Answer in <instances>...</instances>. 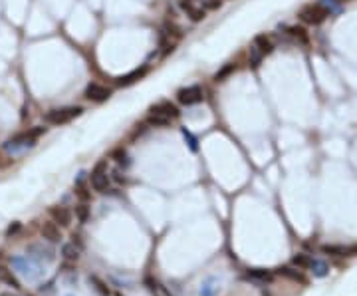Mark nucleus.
I'll list each match as a JSON object with an SVG mask.
<instances>
[{
  "label": "nucleus",
  "mask_w": 357,
  "mask_h": 296,
  "mask_svg": "<svg viewBox=\"0 0 357 296\" xmlns=\"http://www.w3.org/2000/svg\"><path fill=\"white\" fill-rule=\"evenodd\" d=\"M10 264L14 266V270H16L18 275H22L26 280H38V278L44 275L42 264L38 260L32 259V257H14V259L10 260Z\"/></svg>",
  "instance_id": "nucleus-4"
},
{
  "label": "nucleus",
  "mask_w": 357,
  "mask_h": 296,
  "mask_svg": "<svg viewBox=\"0 0 357 296\" xmlns=\"http://www.w3.org/2000/svg\"><path fill=\"white\" fill-rule=\"evenodd\" d=\"M28 257H32L34 260H46V262H52L54 260V251L44 246L42 242H34L28 246Z\"/></svg>",
  "instance_id": "nucleus-10"
},
{
  "label": "nucleus",
  "mask_w": 357,
  "mask_h": 296,
  "mask_svg": "<svg viewBox=\"0 0 357 296\" xmlns=\"http://www.w3.org/2000/svg\"><path fill=\"white\" fill-rule=\"evenodd\" d=\"M200 2V6L209 12V10H216V8H220L222 6V0H198Z\"/></svg>",
  "instance_id": "nucleus-26"
},
{
  "label": "nucleus",
  "mask_w": 357,
  "mask_h": 296,
  "mask_svg": "<svg viewBox=\"0 0 357 296\" xmlns=\"http://www.w3.org/2000/svg\"><path fill=\"white\" fill-rule=\"evenodd\" d=\"M44 131H46V128H38V130L30 131V133H20V135L8 139V141L4 143V151H6L8 155H22L24 151L34 147L36 139H38Z\"/></svg>",
  "instance_id": "nucleus-1"
},
{
  "label": "nucleus",
  "mask_w": 357,
  "mask_h": 296,
  "mask_svg": "<svg viewBox=\"0 0 357 296\" xmlns=\"http://www.w3.org/2000/svg\"><path fill=\"white\" fill-rule=\"evenodd\" d=\"M177 117H178V110L175 104H171V102H161V104L151 108L147 121H149L151 126H167V124H171V121L177 119Z\"/></svg>",
  "instance_id": "nucleus-2"
},
{
  "label": "nucleus",
  "mask_w": 357,
  "mask_h": 296,
  "mask_svg": "<svg viewBox=\"0 0 357 296\" xmlns=\"http://www.w3.org/2000/svg\"><path fill=\"white\" fill-rule=\"evenodd\" d=\"M89 282H93V284L97 286V290H99L101 294H106V296L109 294V288H107L106 284H104V282H101V280H99L97 277H89Z\"/></svg>",
  "instance_id": "nucleus-27"
},
{
  "label": "nucleus",
  "mask_w": 357,
  "mask_h": 296,
  "mask_svg": "<svg viewBox=\"0 0 357 296\" xmlns=\"http://www.w3.org/2000/svg\"><path fill=\"white\" fill-rule=\"evenodd\" d=\"M75 213H78V219H80V223H86V221H88V215H89V207L86 203L78 205V207H75Z\"/></svg>",
  "instance_id": "nucleus-25"
},
{
  "label": "nucleus",
  "mask_w": 357,
  "mask_h": 296,
  "mask_svg": "<svg viewBox=\"0 0 357 296\" xmlns=\"http://www.w3.org/2000/svg\"><path fill=\"white\" fill-rule=\"evenodd\" d=\"M50 215H52V221L56 223V225H60V227H70L71 211L68 207H62V205L52 207V209H50Z\"/></svg>",
  "instance_id": "nucleus-12"
},
{
  "label": "nucleus",
  "mask_w": 357,
  "mask_h": 296,
  "mask_svg": "<svg viewBox=\"0 0 357 296\" xmlns=\"http://www.w3.org/2000/svg\"><path fill=\"white\" fill-rule=\"evenodd\" d=\"M252 48L266 58L274 50V40H272V36H266V34H258V36L252 40Z\"/></svg>",
  "instance_id": "nucleus-13"
},
{
  "label": "nucleus",
  "mask_w": 357,
  "mask_h": 296,
  "mask_svg": "<svg viewBox=\"0 0 357 296\" xmlns=\"http://www.w3.org/2000/svg\"><path fill=\"white\" fill-rule=\"evenodd\" d=\"M292 262L298 266V268H310V264H312V257H308V255H296Z\"/></svg>",
  "instance_id": "nucleus-23"
},
{
  "label": "nucleus",
  "mask_w": 357,
  "mask_h": 296,
  "mask_svg": "<svg viewBox=\"0 0 357 296\" xmlns=\"http://www.w3.org/2000/svg\"><path fill=\"white\" fill-rule=\"evenodd\" d=\"M18 229H20V223H16L14 227H10V229H8V235H14V233H16Z\"/></svg>",
  "instance_id": "nucleus-30"
},
{
  "label": "nucleus",
  "mask_w": 357,
  "mask_h": 296,
  "mask_svg": "<svg viewBox=\"0 0 357 296\" xmlns=\"http://www.w3.org/2000/svg\"><path fill=\"white\" fill-rule=\"evenodd\" d=\"M0 282H6V284H8V286H12L14 290L20 288L18 278L12 275V270H8V268H4V266H0Z\"/></svg>",
  "instance_id": "nucleus-16"
},
{
  "label": "nucleus",
  "mask_w": 357,
  "mask_h": 296,
  "mask_svg": "<svg viewBox=\"0 0 357 296\" xmlns=\"http://www.w3.org/2000/svg\"><path fill=\"white\" fill-rule=\"evenodd\" d=\"M280 275H284V277L288 278H292V280H296V282H302V284H305L308 280H305V277H303L300 270H292V268H280Z\"/></svg>",
  "instance_id": "nucleus-21"
},
{
  "label": "nucleus",
  "mask_w": 357,
  "mask_h": 296,
  "mask_svg": "<svg viewBox=\"0 0 357 296\" xmlns=\"http://www.w3.org/2000/svg\"><path fill=\"white\" fill-rule=\"evenodd\" d=\"M0 296H18V294H14V292H2Z\"/></svg>",
  "instance_id": "nucleus-31"
},
{
  "label": "nucleus",
  "mask_w": 357,
  "mask_h": 296,
  "mask_svg": "<svg viewBox=\"0 0 357 296\" xmlns=\"http://www.w3.org/2000/svg\"><path fill=\"white\" fill-rule=\"evenodd\" d=\"M248 280H258V282H268V280H272V273H268V270H262V268H252L246 273V277Z\"/></svg>",
  "instance_id": "nucleus-17"
},
{
  "label": "nucleus",
  "mask_w": 357,
  "mask_h": 296,
  "mask_svg": "<svg viewBox=\"0 0 357 296\" xmlns=\"http://www.w3.org/2000/svg\"><path fill=\"white\" fill-rule=\"evenodd\" d=\"M338 2H345V0H338Z\"/></svg>",
  "instance_id": "nucleus-32"
},
{
  "label": "nucleus",
  "mask_w": 357,
  "mask_h": 296,
  "mask_svg": "<svg viewBox=\"0 0 357 296\" xmlns=\"http://www.w3.org/2000/svg\"><path fill=\"white\" fill-rule=\"evenodd\" d=\"M145 72H147V68H143V70H133L131 74H127L125 78L119 80V86H129V84H133V82H137L139 78L145 76Z\"/></svg>",
  "instance_id": "nucleus-20"
},
{
  "label": "nucleus",
  "mask_w": 357,
  "mask_h": 296,
  "mask_svg": "<svg viewBox=\"0 0 357 296\" xmlns=\"http://www.w3.org/2000/svg\"><path fill=\"white\" fill-rule=\"evenodd\" d=\"M40 233L46 241L50 242H60L62 241V231H60V225H56L54 221H44L40 227Z\"/></svg>",
  "instance_id": "nucleus-11"
},
{
  "label": "nucleus",
  "mask_w": 357,
  "mask_h": 296,
  "mask_svg": "<svg viewBox=\"0 0 357 296\" xmlns=\"http://www.w3.org/2000/svg\"><path fill=\"white\" fill-rule=\"evenodd\" d=\"M111 157L117 161V165H119V167H127V165H129V157H127L125 149H115V151L111 153Z\"/></svg>",
  "instance_id": "nucleus-22"
},
{
  "label": "nucleus",
  "mask_w": 357,
  "mask_h": 296,
  "mask_svg": "<svg viewBox=\"0 0 357 296\" xmlns=\"http://www.w3.org/2000/svg\"><path fill=\"white\" fill-rule=\"evenodd\" d=\"M321 251L323 253H327V255H338V257H353L357 255V244L353 246H329V244H325V246H321Z\"/></svg>",
  "instance_id": "nucleus-15"
},
{
  "label": "nucleus",
  "mask_w": 357,
  "mask_h": 296,
  "mask_svg": "<svg viewBox=\"0 0 357 296\" xmlns=\"http://www.w3.org/2000/svg\"><path fill=\"white\" fill-rule=\"evenodd\" d=\"M91 187L97 193H107V189H109V175H107L106 161H101V163H97V165L93 167V171H91Z\"/></svg>",
  "instance_id": "nucleus-6"
},
{
  "label": "nucleus",
  "mask_w": 357,
  "mask_h": 296,
  "mask_svg": "<svg viewBox=\"0 0 357 296\" xmlns=\"http://www.w3.org/2000/svg\"><path fill=\"white\" fill-rule=\"evenodd\" d=\"M178 8L193 22H200V20L207 18V10L200 6L198 0H178Z\"/></svg>",
  "instance_id": "nucleus-8"
},
{
  "label": "nucleus",
  "mask_w": 357,
  "mask_h": 296,
  "mask_svg": "<svg viewBox=\"0 0 357 296\" xmlns=\"http://www.w3.org/2000/svg\"><path fill=\"white\" fill-rule=\"evenodd\" d=\"M310 268H312V270H314L318 277H323V275L327 273V264H325V262H321V260H316V259H312Z\"/></svg>",
  "instance_id": "nucleus-24"
},
{
  "label": "nucleus",
  "mask_w": 357,
  "mask_h": 296,
  "mask_svg": "<svg viewBox=\"0 0 357 296\" xmlns=\"http://www.w3.org/2000/svg\"><path fill=\"white\" fill-rule=\"evenodd\" d=\"M234 72H236V64H232V62H231V64H224V66H222V68L216 72L214 80H216V82H224V80H226L231 74H234Z\"/></svg>",
  "instance_id": "nucleus-19"
},
{
  "label": "nucleus",
  "mask_w": 357,
  "mask_h": 296,
  "mask_svg": "<svg viewBox=\"0 0 357 296\" xmlns=\"http://www.w3.org/2000/svg\"><path fill=\"white\" fill-rule=\"evenodd\" d=\"M109 95H111V90L106 88V86H99V84H91L86 90V97L91 100V102H104Z\"/></svg>",
  "instance_id": "nucleus-14"
},
{
  "label": "nucleus",
  "mask_w": 357,
  "mask_h": 296,
  "mask_svg": "<svg viewBox=\"0 0 357 296\" xmlns=\"http://www.w3.org/2000/svg\"><path fill=\"white\" fill-rule=\"evenodd\" d=\"M183 135H185V139L189 141L191 149H193V151H196V139H195V137H193V135H191V133H189L187 130H183Z\"/></svg>",
  "instance_id": "nucleus-29"
},
{
  "label": "nucleus",
  "mask_w": 357,
  "mask_h": 296,
  "mask_svg": "<svg viewBox=\"0 0 357 296\" xmlns=\"http://www.w3.org/2000/svg\"><path fill=\"white\" fill-rule=\"evenodd\" d=\"M205 100V92L200 86H187L177 92V102L183 106H195Z\"/></svg>",
  "instance_id": "nucleus-7"
},
{
  "label": "nucleus",
  "mask_w": 357,
  "mask_h": 296,
  "mask_svg": "<svg viewBox=\"0 0 357 296\" xmlns=\"http://www.w3.org/2000/svg\"><path fill=\"white\" fill-rule=\"evenodd\" d=\"M218 286H213V282H207L202 288H200V296H214Z\"/></svg>",
  "instance_id": "nucleus-28"
},
{
  "label": "nucleus",
  "mask_w": 357,
  "mask_h": 296,
  "mask_svg": "<svg viewBox=\"0 0 357 296\" xmlns=\"http://www.w3.org/2000/svg\"><path fill=\"white\" fill-rule=\"evenodd\" d=\"M284 40L294 44H308V32L302 26H284Z\"/></svg>",
  "instance_id": "nucleus-9"
},
{
  "label": "nucleus",
  "mask_w": 357,
  "mask_h": 296,
  "mask_svg": "<svg viewBox=\"0 0 357 296\" xmlns=\"http://www.w3.org/2000/svg\"><path fill=\"white\" fill-rule=\"evenodd\" d=\"M62 257L66 260H78L80 259V249L75 246V242H68L62 246Z\"/></svg>",
  "instance_id": "nucleus-18"
},
{
  "label": "nucleus",
  "mask_w": 357,
  "mask_h": 296,
  "mask_svg": "<svg viewBox=\"0 0 357 296\" xmlns=\"http://www.w3.org/2000/svg\"><path fill=\"white\" fill-rule=\"evenodd\" d=\"M298 16L302 20L303 24H310V26H318L321 24L323 20L327 18V16H332L329 14V10H327V6L318 0V2H312V4H305L302 10L298 12Z\"/></svg>",
  "instance_id": "nucleus-3"
},
{
  "label": "nucleus",
  "mask_w": 357,
  "mask_h": 296,
  "mask_svg": "<svg viewBox=\"0 0 357 296\" xmlns=\"http://www.w3.org/2000/svg\"><path fill=\"white\" fill-rule=\"evenodd\" d=\"M82 113H84V108H80V106L54 108V110H50L44 115V119H46V124H50V126H64V124H70L73 117H80Z\"/></svg>",
  "instance_id": "nucleus-5"
}]
</instances>
